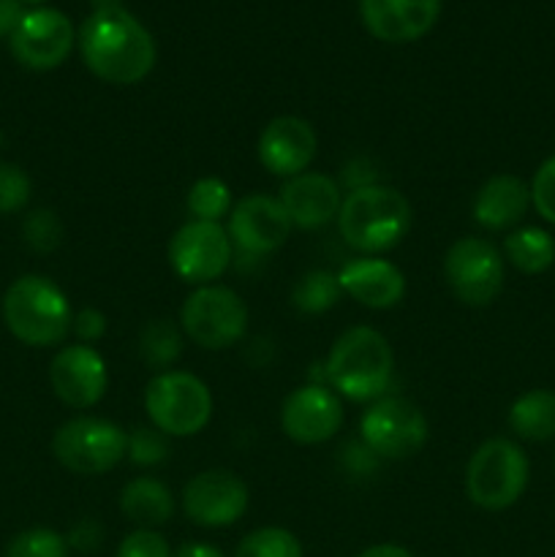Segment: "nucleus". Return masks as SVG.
<instances>
[{
  "label": "nucleus",
  "instance_id": "obj_1",
  "mask_svg": "<svg viewBox=\"0 0 555 557\" xmlns=\"http://www.w3.org/2000/svg\"><path fill=\"white\" fill-rule=\"evenodd\" d=\"M76 44L90 74L109 85H136L156 69L152 33L125 5H96L82 22Z\"/></svg>",
  "mask_w": 555,
  "mask_h": 557
},
{
  "label": "nucleus",
  "instance_id": "obj_2",
  "mask_svg": "<svg viewBox=\"0 0 555 557\" xmlns=\"http://www.w3.org/2000/svg\"><path fill=\"white\" fill-rule=\"evenodd\" d=\"M392 370L395 354L390 341L373 326H351L332 343L324 362V379L335 395L354 403H370L384 395Z\"/></svg>",
  "mask_w": 555,
  "mask_h": 557
},
{
  "label": "nucleus",
  "instance_id": "obj_3",
  "mask_svg": "<svg viewBox=\"0 0 555 557\" xmlns=\"http://www.w3.org/2000/svg\"><path fill=\"white\" fill-rule=\"evenodd\" d=\"M337 228L348 248L362 256L392 250L411 228V205L390 185H365L343 199Z\"/></svg>",
  "mask_w": 555,
  "mask_h": 557
},
{
  "label": "nucleus",
  "instance_id": "obj_4",
  "mask_svg": "<svg viewBox=\"0 0 555 557\" xmlns=\"http://www.w3.org/2000/svg\"><path fill=\"white\" fill-rule=\"evenodd\" d=\"M0 313L5 330L33 348L58 346L60 341H65L74 321L69 297L60 292L58 283L44 275L16 277L5 288Z\"/></svg>",
  "mask_w": 555,
  "mask_h": 557
},
{
  "label": "nucleus",
  "instance_id": "obj_5",
  "mask_svg": "<svg viewBox=\"0 0 555 557\" xmlns=\"http://www.w3.org/2000/svg\"><path fill=\"white\" fill-rule=\"evenodd\" d=\"M528 457L515 441L490 438L466 466V495L484 511H504L522 498L528 487Z\"/></svg>",
  "mask_w": 555,
  "mask_h": 557
},
{
  "label": "nucleus",
  "instance_id": "obj_6",
  "mask_svg": "<svg viewBox=\"0 0 555 557\" xmlns=\"http://www.w3.org/2000/svg\"><path fill=\"white\" fill-rule=\"evenodd\" d=\"M145 411L152 428L169 438L201 433L212 419V395L205 381L185 370H163L147 384Z\"/></svg>",
  "mask_w": 555,
  "mask_h": 557
},
{
  "label": "nucleus",
  "instance_id": "obj_7",
  "mask_svg": "<svg viewBox=\"0 0 555 557\" xmlns=\"http://www.w3.org/2000/svg\"><path fill=\"white\" fill-rule=\"evenodd\" d=\"M52 455L65 471L98 476L128 455V433L109 419L76 417L54 430Z\"/></svg>",
  "mask_w": 555,
  "mask_h": 557
},
{
  "label": "nucleus",
  "instance_id": "obj_8",
  "mask_svg": "<svg viewBox=\"0 0 555 557\" xmlns=\"http://www.w3.org/2000/svg\"><path fill=\"white\" fill-rule=\"evenodd\" d=\"M180 326L196 346L221 351L243 341L248 330V305L226 286H199L188 294L180 310Z\"/></svg>",
  "mask_w": 555,
  "mask_h": 557
},
{
  "label": "nucleus",
  "instance_id": "obj_9",
  "mask_svg": "<svg viewBox=\"0 0 555 557\" xmlns=\"http://www.w3.org/2000/svg\"><path fill=\"white\" fill-rule=\"evenodd\" d=\"M428 419L403 397H381L359 419V438L379 460H406L428 444Z\"/></svg>",
  "mask_w": 555,
  "mask_h": 557
},
{
  "label": "nucleus",
  "instance_id": "obj_10",
  "mask_svg": "<svg viewBox=\"0 0 555 557\" xmlns=\"http://www.w3.org/2000/svg\"><path fill=\"white\" fill-rule=\"evenodd\" d=\"M444 277L462 305L484 308L504 288V256L490 239L460 237L446 250Z\"/></svg>",
  "mask_w": 555,
  "mask_h": 557
},
{
  "label": "nucleus",
  "instance_id": "obj_11",
  "mask_svg": "<svg viewBox=\"0 0 555 557\" xmlns=\"http://www.w3.org/2000/svg\"><path fill=\"white\" fill-rule=\"evenodd\" d=\"M234 245L221 223L188 221L169 243V264L180 281L190 286H210L232 264Z\"/></svg>",
  "mask_w": 555,
  "mask_h": 557
},
{
  "label": "nucleus",
  "instance_id": "obj_12",
  "mask_svg": "<svg viewBox=\"0 0 555 557\" xmlns=\"http://www.w3.org/2000/svg\"><path fill=\"white\" fill-rule=\"evenodd\" d=\"M76 44V30L69 16L58 9H30L9 38L11 54L30 71H52L69 60Z\"/></svg>",
  "mask_w": 555,
  "mask_h": 557
},
{
  "label": "nucleus",
  "instance_id": "obj_13",
  "mask_svg": "<svg viewBox=\"0 0 555 557\" xmlns=\"http://www.w3.org/2000/svg\"><path fill=\"white\" fill-rule=\"evenodd\" d=\"M292 221L278 196L250 194L243 196L229 212V239L250 259L270 256L281 248L292 234Z\"/></svg>",
  "mask_w": 555,
  "mask_h": 557
},
{
  "label": "nucleus",
  "instance_id": "obj_14",
  "mask_svg": "<svg viewBox=\"0 0 555 557\" xmlns=\"http://www.w3.org/2000/svg\"><path fill=\"white\" fill-rule=\"evenodd\" d=\"M183 511L201 528L234 525L248 511V487L232 471H205L185 484Z\"/></svg>",
  "mask_w": 555,
  "mask_h": 557
},
{
  "label": "nucleus",
  "instance_id": "obj_15",
  "mask_svg": "<svg viewBox=\"0 0 555 557\" xmlns=\"http://www.w3.org/2000/svg\"><path fill=\"white\" fill-rule=\"evenodd\" d=\"M281 428L294 444L316 446L335 438L343 428L341 397L324 384H308L294 389L283 400Z\"/></svg>",
  "mask_w": 555,
  "mask_h": 557
},
{
  "label": "nucleus",
  "instance_id": "obj_16",
  "mask_svg": "<svg viewBox=\"0 0 555 557\" xmlns=\"http://www.w3.org/2000/svg\"><path fill=\"white\" fill-rule=\"evenodd\" d=\"M54 395L71 408H92L107 395V362L92 346H65L49 364Z\"/></svg>",
  "mask_w": 555,
  "mask_h": 557
},
{
  "label": "nucleus",
  "instance_id": "obj_17",
  "mask_svg": "<svg viewBox=\"0 0 555 557\" xmlns=\"http://www.w3.org/2000/svg\"><path fill=\"white\" fill-rule=\"evenodd\" d=\"M316 147H319V139H316L313 125L294 114H283L264 125L256 152L267 172L288 180L310 166V161L316 158Z\"/></svg>",
  "mask_w": 555,
  "mask_h": 557
},
{
  "label": "nucleus",
  "instance_id": "obj_18",
  "mask_svg": "<svg viewBox=\"0 0 555 557\" xmlns=\"http://www.w3.org/2000/svg\"><path fill=\"white\" fill-rule=\"evenodd\" d=\"M439 14L441 0H359V16L370 36L386 44H408L428 36Z\"/></svg>",
  "mask_w": 555,
  "mask_h": 557
},
{
  "label": "nucleus",
  "instance_id": "obj_19",
  "mask_svg": "<svg viewBox=\"0 0 555 557\" xmlns=\"http://www.w3.org/2000/svg\"><path fill=\"white\" fill-rule=\"evenodd\" d=\"M278 199H281L292 226L303 228V232H313L330 221H337L343 205L341 185L330 174L321 172H303L297 177H288Z\"/></svg>",
  "mask_w": 555,
  "mask_h": 557
},
{
  "label": "nucleus",
  "instance_id": "obj_20",
  "mask_svg": "<svg viewBox=\"0 0 555 557\" xmlns=\"http://www.w3.org/2000/svg\"><path fill=\"white\" fill-rule=\"evenodd\" d=\"M337 281L343 294L370 310H390L406 297V275L392 261L375 256L346 261L337 272Z\"/></svg>",
  "mask_w": 555,
  "mask_h": 557
},
{
  "label": "nucleus",
  "instance_id": "obj_21",
  "mask_svg": "<svg viewBox=\"0 0 555 557\" xmlns=\"http://www.w3.org/2000/svg\"><path fill=\"white\" fill-rule=\"evenodd\" d=\"M531 207V188L515 174H495L473 199V221L488 232L517 226Z\"/></svg>",
  "mask_w": 555,
  "mask_h": 557
},
{
  "label": "nucleus",
  "instance_id": "obj_22",
  "mask_svg": "<svg viewBox=\"0 0 555 557\" xmlns=\"http://www.w3.org/2000/svg\"><path fill=\"white\" fill-rule=\"evenodd\" d=\"M120 511L134 522L136 528L156 531L166 525L174 515L172 490L152 476L131 479L120 493Z\"/></svg>",
  "mask_w": 555,
  "mask_h": 557
},
{
  "label": "nucleus",
  "instance_id": "obj_23",
  "mask_svg": "<svg viewBox=\"0 0 555 557\" xmlns=\"http://www.w3.org/2000/svg\"><path fill=\"white\" fill-rule=\"evenodd\" d=\"M509 428L517 438L533 444L555 438V392L531 389L517 397L509 408Z\"/></svg>",
  "mask_w": 555,
  "mask_h": 557
},
{
  "label": "nucleus",
  "instance_id": "obj_24",
  "mask_svg": "<svg viewBox=\"0 0 555 557\" xmlns=\"http://www.w3.org/2000/svg\"><path fill=\"white\" fill-rule=\"evenodd\" d=\"M504 253L522 275H542L555 264V239L544 228L522 226L504 239Z\"/></svg>",
  "mask_w": 555,
  "mask_h": 557
},
{
  "label": "nucleus",
  "instance_id": "obj_25",
  "mask_svg": "<svg viewBox=\"0 0 555 557\" xmlns=\"http://www.w3.org/2000/svg\"><path fill=\"white\" fill-rule=\"evenodd\" d=\"M183 354V332L166 319H156L141 326L139 332V357L147 368L166 370Z\"/></svg>",
  "mask_w": 555,
  "mask_h": 557
},
{
  "label": "nucleus",
  "instance_id": "obj_26",
  "mask_svg": "<svg viewBox=\"0 0 555 557\" xmlns=\"http://www.w3.org/2000/svg\"><path fill=\"white\" fill-rule=\"evenodd\" d=\"M343 297V288L337 275L326 270H313L303 277V281L294 286L292 292V302L294 308L303 310L308 315H319L326 313V310L335 308Z\"/></svg>",
  "mask_w": 555,
  "mask_h": 557
},
{
  "label": "nucleus",
  "instance_id": "obj_27",
  "mask_svg": "<svg viewBox=\"0 0 555 557\" xmlns=\"http://www.w3.org/2000/svg\"><path fill=\"white\" fill-rule=\"evenodd\" d=\"M232 190L223 180L201 177L188 190V210L194 221L218 223L223 215L232 212Z\"/></svg>",
  "mask_w": 555,
  "mask_h": 557
},
{
  "label": "nucleus",
  "instance_id": "obj_28",
  "mask_svg": "<svg viewBox=\"0 0 555 557\" xmlns=\"http://www.w3.org/2000/svg\"><path fill=\"white\" fill-rule=\"evenodd\" d=\"M234 557H303V544L286 528H259L239 542Z\"/></svg>",
  "mask_w": 555,
  "mask_h": 557
},
{
  "label": "nucleus",
  "instance_id": "obj_29",
  "mask_svg": "<svg viewBox=\"0 0 555 557\" xmlns=\"http://www.w3.org/2000/svg\"><path fill=\"white\" fill-rule=\"evenodd\" d=\"M69 542L49 528H27L5 547V557H69Z\"/></svg>",
  "mask_w": 555,
  "mask_h": 557
},
{
  "label": "nucleus",
  "instance_id": "obj_30",
  "mask_svg": "<svg viewBox=\"0 0 555 557\" xmlns=\"http://www.w3.org/2000/svg\"><path fill=\"white\" fill-rule=\"evenodd\" d=\"M22 237H25L27 248L36 250V253H52L63 243V223H60V218L52 210L41 207V210H33L25 218Z\"/></svg>",
  "mask_w": 555,
  "mask_h": 557
},
{
  "label": "nucleus",
  "instance_id": "obj_31",
  "mask_svg": "<svg viewBox=\"0 0 555 557\" xmlns=\"http://www.w3.org/2000/svg\"><path fill=\"white\" fill-rule=\"evenodd\" d=\"M33 183L25 174V169L16 163L0 161V215H11V212L25 210L30 201Z\"/></svg>",
  "mask_w": 555,
  "mask_h": 557
},
{
  "label": "nucleus",
  "instance_id": "obj_32",
  "mask_svg": "<svg viewBox=\"0 0 555 557\" xmlns=\"http://www.w3.org/2000/svg\"><path fill=\"white\" fill-rule=\"evenodd\" d=\"M128 457L134 466H161L169 457V435L156 428H136L128 435Z\"/></svg>",
  "mask_w": 555,
  "mask_h": 557
},
{
  "label": "nucleus",
  "instance_id": "obj_33",
  "mask_svg": "<svg viewBox=\"0 0 555 557\" xmlns=\"http://www.w3.org/2000/svg\"><path fill=\"white\" fill-rule=\"evenodd\" d=\"M531 205L539 215L555 226V156H550L542 166L536 169L531 180Z\"/></svg>",
  "mask_w": 555,
  "mask_h": 557
},
{
  "label": "nucleus",
  "instance_id": "obj_34",
  "mask_svg": "<svg viewBox=\"0 0 555 557\" xmlns=\"http://www.w3.org/2000/svg\"><path fill=\"white\" fill-rule=\"evenodd\" d=\"M118 557H172L169 542L158 531H145V528H136L134 533L120 542Z\"/></svg>",
  "mask_w": 555,
  "mask_h": 557
},
{
  "label": "nucleus",
  "instance_id": "obj_35",
  "mask_svg": "<svg viewBox=\"0 0 555 557\" xmlns=\"http://www.w3.org/2000/svg\"><path fill=\"white\" fill-rule=\"evenodd\" d=\"M341 466L346 468L351 476H370L379 468V457L365 446V441H348L341 449Z\"/></svg>",
  "mask_w": 555,
  "mask_h": 557
},
{
  "label": "nucleus",
  "instance_id": "obj_36",
  "mask_svg": "<svg viewBox=\"0 0 555 557\" xmlns=\"http://www.w3.org/2000/svg\"><path fill=\"white\" fill-rule=\"evenodd\" d=\"M71 330L82 343H96L107 335V315L98 308H82L71 321Z\"/></svg>",
  "mask_w": 555,
  "mask_h": 557
},
{
  "label": "nucleus",
  "instance_id": "obj_37",
  "mask_svg": "<svg viewBox=\"0 0 555 557\" xmlns=\"http://www.w3.org/2000/svg\"><path fill=\"white\" fill-rule=\"evenodd\" d=\"M65 542H69V547L82 549V553H92L98 547V542H101V525L92 520H82L79 525L71 528Z\"/></svg>",
  "mask_w": 555,
  "mask_h": 557
},
{
  "label": "nucleus",
  "instance_id": "obj_38",
  "mask_svg": "<svg viewBox=\"0 0 555 557\" xmlns=\"http://www.w3.org/2000/svg\"><path fill=\"white\" fill-rule=\"evenodd\" d=\"M25 16V5L20 0H0V38H11Z\"/></svg>",
  "mask_w": 555,
  "mask_h": 557
},
{
  "label": "nucleus",
  "instance_id": "obj_39",
  "mask_svg": "<svg viewBox=\"0 0 555 557\" xmlns=\"http://www.w3.org/2000/svg\"><path fill=\"white\" fill-rule=\"evenodd\" d=\"M174 557H226L218 547L212 544H201V542H188L174 553Z\"/></svg>",
  "mask_w": 555,
  "mask_h": 557
},
{
  "label": "nucleus",
  "instance_id": "obj_40",
  "mask_svg": "<svg viewBox=\"0 0 555 557\" xmlns=\"http://www.w3.org/2000/svg\"><path fill=\"white\" fill-rule=\"evenodd\" d=\"M357 557H414L400 544H373V547L362 549Z\"/></svg>",
  "mask_w": 555,
  "mask_h": 557
},
{
  "label": "nucleus",
  "instance_id": "obj_41",
  "mask_svg": "<svg viewBox=\"0 0 555 557\" xmlns=\"http://www.w3.org/2000/svg\"><path fill=\"white\" fill-rule=\"evenodd\" d=\"M22 5H36V9H41L44 3H47V0H20Z\"/></svg>",
  "mask_w": 555,
  "mask_h": 557
},
{
  "label": "nucleus",
  "instance_id": "obj_42",
  "mask_svg": "<svg viewBox=\"0 0 555 557\" xmlns=\"http://www.w3.org/2000/svg\"><path fill=\"white\" fill-rule=\"evenodd\" d=\"M96 5H109V3H118V0H92Z\"/></svg>",
  "mask_w": 555,
  "mask_h": 557
}]
</instances>
